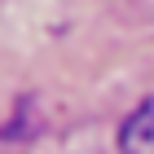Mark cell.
<instances>
[{"label": "cell", "mask_w": 154, "mask_h": 154, "mask_svg": "<svg viewBox=\"0 0 154 154\" xmlns=\"http://www.w3.org/2000/svg\"><path fill=\"white\" fill-rule=\"evenodd\" d=\"M119 145H123V154H154V97L141 110H132V119L123 123Z\"/></svg>", "instance_id": "6da1fadb"}]
</instances>
